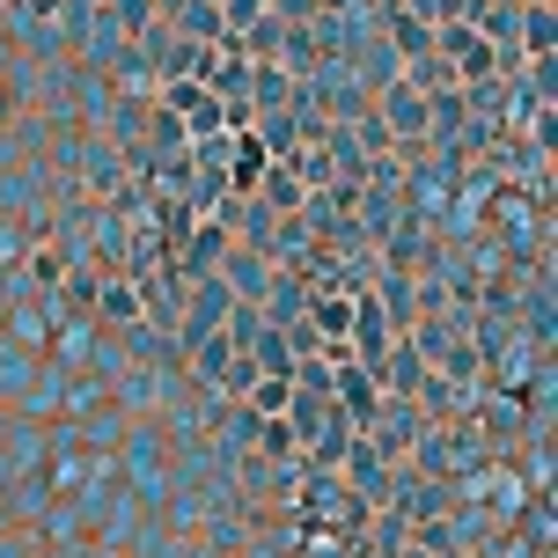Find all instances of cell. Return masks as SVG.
<instances>
[{
	"mask_svg": "<svg viewBox=\"0 0 558 558\" xmlns=\"http://www.w3.org/2000/svg\"><path fill=\"white\" fill-rule=\"evenodd\" d=\"M228 308H235V287L206 272V279H198V302H192V324H184V338H192V345H198V338H214V324H221Z\"/></svg>",
	"mask_w": 558,
	"mask_h": 558,
	"instance_id": "1",
	"label": "cell"
},
{
	"mask_svg": "<svg viewBox=\"0 0 558 558\" xmlns=\"http://www.w3.org/2000/svg\"><path fill=\"white\" fill-rule=\"evenodd\" d=\"M331 353H338V345H331ZM338 397H345V418H353V426L375 418V390H367V375L345 361V353H338Z\"/></svg>",
	"mask_w": 558,
	"mask_h": 558,
	"instance_id": "2",
	"label": "cell"
},
{
	"mask_svg": "<svg viewBox=\"0 0 558 558\" xmlns=\"http://www.w3.org/2000/svg\"><path fill=\"white\" fill-rule=\"evenodd\" d=\"M390 37L404 45V59H426V52H434V29L418 23L412 8H397V15H390Z\"/></svg>",
	"mask_w": 558,
	"mask_h": 558,
	"instance_id": "3",
	"label": "cell"
},
{
	"mask_svg": "<svg viewBox=\"0 0 558 558\" xmlns=\"http://www.w3.org/2000/svg\"><path fill=\"white\" fill-rule=\"evenodd\" d=\"M251 397H257V412H287L294 404V375H257Z\"/></svg>",
	"mask_w": 558,
	"mask_h": 558,
	"instance_id": "4",
	"label": "cell"
},
{
	"mask_svg": "<svg viewBox=\"0 0 558 558\" xmlns=\"http://www.w3.org/2000/svg\"><path fill=\"white\" fill-rule=\"evenodd\" d=\"M184 29H192V37H235V29L221 23V8H214V0H184Z\"/></svg>",
	"mask_w": 558,
	"mask_h": 558,
	"instance_id": "5",
	"label": "cell"
},
{
	"mask_svg": "<svg viewBox=\"0 0 558 558\" xmlns=\"http://www.w3.org/2000/svg\"><path fill=\"white\" fill-rule=\"evenodd\" d=\"M361 345H367V361H383V308L361 302Z\"/></svg>",
	"mask_w": 558,
	"mask_h": 558,
	"instance_id": "6",
	"label": "cell"
},
{
	"mask_svg": "<svg viewBox=\"0 0 558 558\" xmlns=\"http://www.w3.org/2000/svg\"><path fill=\"white\" fill-rule=\"evenodd\" d=\"M265 8H272V0H228V8H221V23H228V29H251L257 15H265Z\"/></svg>",
	"mask_w": 558,
	"mask_h": 558,
	"instance_id": "7",
	"label": "cell"
},
{
	"mask_svg": "<svg viewBox=\"0 0 558 558\" xmlns=\"http://www.w3.org/2000/svg\"><path fill=\"white\" fill-rule=\"evenodd\" d=\"M265 198H272V206H294L302 192H294V177H279V169H272V177H265Z\"/></svg>",
	"mask_w": 558,
	"mask_h": 558,
	"instance_id": "8",
	"label": "cell"
},
{
	"mask_svg": "<svg viewBox=\"0 0 558 558\" xmlns=\"http://www.w3.org/2000/svg\"><path fill=\"white\" fill-rule=\"evenodd\" d=\"M316 324H324V331H345V324H353V308H338V302H324V308H316Z\"/></svg>",
	"mask_w": 558,
	"mask_h": 558,
	"instance_id": "9",
	"label": "cell"
}]
</instances>
